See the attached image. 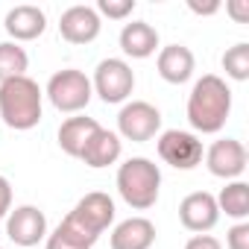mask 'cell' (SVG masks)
Masks as SVG:
<instances>
[{
	"label": "cell",
	"mask_w": 249,
	"mask_h": 249,
	"mask_svg": "<svg viewBox=\"0 0 249 249\" xmlns=\"http://www.w3.org/2000/svg\"><path fill=\"white\" fill-rule=\"evenodd\" d=\"M3 27L6 33L12 36V41H36L38 36H44L47 30V15L44 9L33 6V3H21V6H12L3 18Z\"/></svg>",
	"instance_id": "cell-13"
},
{
	"label": "cell",
	"mask_w": 249,
	"mask_h": 249,
	"mask_svg": "<svg viewBox=\"0 0 249 249\" xmlns=\"http://www.w3.org/2000/svg\"><path fill=\"white\" fill-rule=\"evenodd\" d=\"M100 30H103V21L94 6L76 3V6L65 9L59 18V33L68 44H91L100 36Z\"/></svg>",
	"instance_id": "cell-12"
},
{
	"label": "cell",
	"mask_w": 249,
	"mask_h": 249,
	"mask_svg": "<svg viewBox=\"0 0 249 249\" xmlns=\"http://www.w3.org/2000/svg\"><path fill=\"white\" fill-rule=\"evenodd\" d=\"M185 249H223V243H220L214 234H194V237L185 243Z\"/></svg>",
	"instance_id": "cell-27"
},
{
	"label": "cell",
	"mask_w": 249,
	"mask_h": 249,
	"mask_svg": "<svg viewBox=\"0 0 249 249\" xmlns=\"http://www.w3.org/2000/svg\"><path fill=\"white\" fill-rule=\"evenodd\" d=\"M179 223L194 231V234H208L220 223V208L214 194L208 191H194L179 202Z\"/></svg>",
	"instance_id": "cell-11"
},
{
	"label": "cell",
	"mask_w": 249,
	"mask_h": 249,
	"mask_svg": "<svg viewBox=\"0 0 249 249\" xmlns=\"http://www.w3.org/2000/svg\"><path fill=\"white\" fill-rule=\"evenodd\" d=\"M9 211H12V185L6 176H0V220H6Z\"/></svg>",
	"instance_id": "cell-25"
},
{
	"label": "cell",
	"mask_w": 249,
	"mask_h": 249,
	"mask_svg": "<svg viewBox=\"0 0 249 249\" xmlns=\"http://www.w3.org/2000/svg\"><path fill=\"white\" fill-rule=\"evenodd\" d=\"M6 234L15 246H38L47 237V217L36 205H18L6 214Z\"/></svg>",
	"instance_id": "cell-10"
},
{
	"label": "cell",
	"mask_w": 249,
	"mask_h": 249,
	"mask_svg": "<svg viewBox=\"0 0 249 249\" xmlns=\"http://www.w3.org/2000/svg\"><path fill=\"white\" fill-rule=\"evenodd\" d=\"M159 191H161V170L156 161L135 156L126 159L117 167V194L135 211H147L159 202Z\"/></svg>",
	"instance_id": "cell-3"
},
{
	"label": "cell",
	"mask_w": 249,
	"mask_h": 249,
	"mask_svg": "<svg viewBox=\"0 0 249 249\" xmlns=\"http://www.w3.org/2000/svg\"><path fill=\"white\" fill-rule=\"evenodd\" d=\"M226 249H249V223H234L226 231Z\"/></svg>",
	"instance_id": "cell-24"
},
{
	"label": "cell",
	"mask_w": 249,
	"mask_h": 249,
	"mask_svg": "<svg viewBox=\"0 0 249 249\" xmlns=\"http://www.w3.org/2000/svg\"><path fill=\"white\" fill-rule=\"evenodd\" d=\"M0 249H3V246H0Z\"/></svg>",
	"instance_id": "cell-29"
},
{
	"label": "cell",
	"mask_w": 249,
	"mask_h": 249,
	"mask_svg": "<svg viewBox=\"0 0 249 249\" xmlns=\"http://www.w3.org/2000/svg\"><path fill=\"white\" fill-rule=\"evenodd\" d=\"M156 243V223L147 217H129L111 229L108 246L111 249H150Z\"/></svg>",
	"instance_id": "cell-15"
},
{
	"label": "cell",
	"mask_w": 249,
	"mask_h": 249,
	"mask_svg": "<svg viewBox=\"0 0 249 249\" xmlns=\"http://www.w3.org/2000/svg\"><path fill=\"white\" fill-rule=\"evenodd\" d=\"M159 132H161V111L153 103L132 100L120 108V114H117V135L120 138L144 144V141H153Z\"/></svg>",
	"instance_id": "cell-6"
},
{
	"label": "cell",
	"mask_w": 249,
	"mask_h": 249,
	"mask_svg": "<svg viewBox=\"0 0 249 249\" xmlns=\"http://www.w3.org/2000/svg\"><path fill=\"white\" fill-rule=\"evenodd\" d=\"M44 111V91L30 76L0 82V120L15 132L36 129Z\"/></svg>",
	"instance_id": "cell-2"
},
{
	"label": "cell",
	"mask_w": 249,
	"mask_h": 249,
	"mask_svg": "<svg viewBox=\"0 0 249 249\" xmlns=\"http://www.w3.org/2000/svg\"><path fill=\"white\" fill-rule=\"evenodd\" d=\"M120 153H123V141H120V135L111 132V129H103V126H100V129L88 138V144L82 147L79 161L88 164V167H94V170H100V167L114 164V161L120 159Z\"/></svg>",
	"instance_id": "cell-16"
},
{
	"label": "cell",
	"mask_w": 249,
	"mask_h": 249,
	"mask_svg": "<svg viewBox=\"0 0 249 249\" xmlns=\"http://www.w3.org/2000/svg\"><path fill=\"white\" fill-rule=\"evenodd\" d=\"M27 68H30V56L21 44L0 41V82L15 79V76H27Z\"/></svg>",
	"instance_id": "cell-21"
},
{
	"label": "cell",
	"mask_w": 249,
	"mask_h": 249,
	"mask_svg": "<svg viewBox=\"0 0 249 249\" xmlns=\"http://www.w3.org/2000/svg\"><path fill=\"white\" fill-rule=\"evenodd\" d=\"M159 159L176 170H194L196 164H202V141L194 135V132H185V129H167L159 135Z\"/></svg>",
	"instance_id": "cell-7"
},
{
	"label": "cell",
	"mask_w": 249,
	"mask_h": 249,
	"mask_svg": "<svg viewBox=\"0 0 249 249\" xmlns=\"http://www.w3.org/2000/svg\"><path fill=\"white\" fill-rule=\"evenodd\" d=\"M97 237L88 234L79 223H73L71 217H65L47 237H44V249H94Z\"/></svg>",
	"instance_id": "cell-19"
},
{
	"label": "cell",
	"mask_w": 249,
	"mask_h": 249,
	"mask_svg": "<svg viewBox=\"0 0 249 249\" xmlns=\"http://www.w3.org/2000/svg\"><path fill=\"white\" fill-rule=\"evenodd\" d=\"M44 97L53 103V108L65 111V114H79L91 97H94V88H91V79L76 71V68H65V71H56L44 88Z\"/></svg>",
	"instance_id": "cell-4"
},
{
	"label": "cell",
	"mask_w": 249,
	"mask_h": 249,
	"mask_svg": "<svg viewBox=\"0 0 249 249\" xmlns=\"http://www.w3.org/2000/svg\"><path fill=\"white\" fill-rule=\"evenodd\" d=\"M97 129H100V123H97L94 117H88V114H73V117H68L62 126H59V147H62V153L71 156V159H79L82 147L88 144V138H91Z\"/></svg>",
	"instance_id": "cell-18"
},
{
	"label": "cell",
	"mask_w": 249,
	"mask_h": 249,
	"mask_svg": "<svg viewBox=\"0 0 249 249\" xmlns=\"http://www.w3.org/2000/svg\"><path fill=\"white\" fill-rule=\"evenodd\" d=\"M188 9L194 15H217L220 12V0H211V3H196V0H188Z\"/></svg>",
	"instance_id": "cell-28"
},
{
	"label": "cell",
	"mask_w": 249,
	"mask_h": 249,
	"mask_svg": "<svg viewBox=\"0 0 249 249\" xmlns=\"http://www.w3.org/2000/svg\"><path fill=\"white\" fill-rule=\"evenodd\" d=\"M226 12H229L237 24H246V21H249V0H229V3H226Z\"/></svg>",
	"instance_id": "cell-26"
},
{
	"label": "cell",
	"mask_w": 249,
	"mask_h": 249,
	"mask_svg": "<svg viewBox=\"0 0 249 249\" xmlns=\"http://www.w3.org/2000/svg\"><path fill=\"white\" fill-rule=\"evenodd\" d=\"M223 71L234 82H246L249 79V44L246 41H237V44H231L223 53Z\"/></svg>",
	"instance_id": "cell-22"
},
{
	"label": "cell",
	"mask_w": 249,
	"mask_h": 249,
	"mask_svg": "<svg viewBox=\"0 0 249 249\" xmlns=\"http://www.w3.org/2000/svg\"><path fill=\"white\" fill-rule=\"evenodd\" d=\"M188 123L194 135H217L231 114V88L217 73H202L188 94Z\"/></svg>",
	"instance_id": "cell-1"
},
{
	"label": "cell",
	"mask_w": 249,
	"mask_h": 249,
	"mask_svg": "<svg viewBox=\"0 0 249 249\" xmlns=\"http://www.w3.org/2000/svg\"><path fill=\"white\" fill-rule=\"evenodd\" d=\"M117 41L129 59H150L159 50V30L147 21H132V24H123Z\"/></svg>",
	"instance_id": "cell-17"
},
{
	"label": "cell",
	"mask_w": 249,
	"mask_h": 249,
	"mask_svg": "<svg viewBox=\"0 0 249 249\" xmlns=\"http://www.w3.org/2000/svg\"><path fill=\"white\" fill-rule=\"evenodd\" d=\"M194 68H196V59L191 53V47L185 44H167V47H159V59H156V71L164 82L170 85H182L194 76Z\"/></svg>",
	"instance_id": "cell-14"
},
{
	"label": "cell",
	"mask_w": 249,
	"mask_h": 249,
	"mask_svg": "<svg viewBox=\"0 0 249 249\" xmlns=\"http://www.w3.org/2000/svg\"><path fill=\"white\" fill-rule=\"evenodd\" d=\"M135 12V0H100L97 15H106L111 21H126Z\"/></svg>",
	"instance_id": "cell-23"
},
{
	"label": "cell",
	"mask_w": 249,
	"mask_h": 249,
	"mask_svg": "<svg viewBox=\"0 0 249 249\" xmlns=\"http://www.w3.org/2000/svg\"><path fill=\"white\" fill-rule=\"evenodd\" d=\"M246 161H249L246 147L237 138H220V141H214L205 150V167H208V173L217 176V179H226V182L240 179L243 170H246Z\"/></svg>",
	"instance_id": "cell-8"
},
{
	"label": "cell",
	"mask_w": 249,
	"mask_h": 249,
	"mask_svg": "<svg viewBox=\"0 0 249 249\" xmlns=\"http://www.w3.org/2000/svg\"><path fill=\"white\" fill-rule=\"evenodd\" d=\"M91 88L103 103H126L135 91V71L126 59H103L94 71Z\"/></svg>",
	"instance_id": "cell-5"
},
{
	"label": "cell",
	"mask_w": 249,
	"mask_h": 249,
	"mask_svg": "<svg viewBox=\"0 0 249 249\" xmlns=\"http://www.w3.org/2000/svg\"><path fill=\"white\" fill-rule=\"evenodd\" d=\"M68 217L100 240V234L114 223V199L103 191H91L68 211Z\"/></svg>",
	"instance_id": "cell-9"
},
{
	"label": "cell",
	"mask_w": 249,
	"mask_h": 249,
	"mask_svg": "<svg viewBox=\"0 0 249 249\" xmlns=\"http://www.w3.org/2000/svg\"><path fill=\"white\" fill-rule=\"evenodd\" d=\"M214 199H217L220 214L226 211V217H231V220H237V223H243V220L249 217V185H246V182H240V179L229 182V185L220 191V196H214Z\"/></svg>",
	"instance_id": "cell-20"
}]
</instances>
